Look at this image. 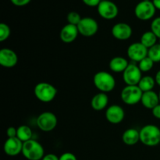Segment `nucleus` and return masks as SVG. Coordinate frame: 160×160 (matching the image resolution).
Instances as JSON below:
<instances>
[{
	"label": "nucleus",
	"instance_id": "19",
	"mask_svg": "<svg viewBox=\"0 0 160 160\" xmlns=\"http://www.w3.org/2000/svg\"><path fill=\"white\" fill-rule=\"evenodd\" d=\"M122 141L123 143L129 146L136 145L140 142V133L135 128H129L127 129L122 135Z\"/></svg>",
	"mask_w": 160,
	"mask_h": 160
},
{
	"label": "nucleus",
	"instance_id": "14",
	"mask_svg": "<svg viewBox=\"0 0 160 160\" xmlns=\"http://www.w3.org/2000/svg\"><path fill=\"white\" fill-rule=\"evenodd\" d=\"M23 142L18 138H8L4 143L3 149L9 156H17L22 153Z\"/></svg>",
	"mask_w": 160,
	"mask_h": 160
},
{
	"label": "nucleus",
	"instance_id": "3",
	"mask_svg": "<svg viewBox=\"0 0 160 160\" xmlns=\"http://www.w3.org/2000/svg\"><path fill=\"white\" fill-rule=\"evenodd\" d=\"M34 93L38 100L47 103L55 99L57 95V89L49 83L40 82L34 87Z\"/></svg>",
	"mask_w": 160,
	"mask_h": 160
},
{
	"label": "nucleus",
	"instance_id": "37",
	"mask_svg": "<svg viewBox=\"0 0 160 160\" xmlns=\"http://www.w3.org/2000/svg\"><path fill=\"white\" fill-rule=\"evenodd\" d=\"M159 102H160V91H159Z\"/></svg>",
	"mask_w": 160,
	"mask_h": 160
},
{
	"label": "nucleus",
	"instance_id": "5",
	"mask_svg": "<svg viewBox=\"0 0 160 160\" xmlns=\"http://www.w3.org/2000/svg\"><path fill=\"white\" fill-rule=\"evenodd\" d=\"M143 92L138 85H127L121 91L120 97L125 104L134 106L141 102Z\"/></svg>",
	"mask_w": 160,
	"mask_h": 160
},
{
	"label": "nucleus",
	"instance_id": "8",
	"mask_svg": "<svg viewBox=\"0 0 160 160\" xmlns=\"http://www.w3.org/2000/svg\"><path fill=\"white\" fill-rule=\"evenodd\" d=\"M97 10L102 18L108 20L115 19L119 13V9L117 5L109 0L101 1L97 7Z\"/></svg>",
	"mask_w": 160,
	"mask_h": 160
},
{
	"label": "nucleus",
	"instance_id": "6",
	"mask_svg": "<svg viewBox=\"0 0 160 160\" xmlns=\"http://www.w3.org/2000/svg\"><path fill=\"white\" fill-rule=\"evenodd\" d=\"M156 9L152 1L144 0L136 5L134 8V15L138 20L146 21L152 18L156 13Z\"/></svg>",
	"mask_w": 160,
	"mask_h": 160
},
{
	"label": "nucleus",
	"instance_id": "22",
	"mask_svg": "<svg viewBox=\"0 0 160 160\" xmlns=\"http://www.w3.org/2000/svg\"><path fill=\"white\" fill-rule=\"evenodd\" d=\"M156 84V81H155V78L147 75V76L142 77L138 86L140 88L142 92H149V91H152Z\"/></svg>",
	"mask_w": 160,
	"mask_h": 160
},
{
	"label": "nucleus",
	"instance_id": "12",
	"mask_svg": "<svg viewBox=\"0 0 160 160\" xmlns=\"http://www.w3.org/2000/svg\"><path fill=\"white\" fill-rule=\"evenodd\" d=\"M112 34L116 39L120 41L128 40L133 34L132 28L128 23L120 22L112 28Z\"/></svg>",
	"mask_w": 160,
	"mask_h": 160
},
{
	"label": "nucleus",
	"instance_id": "25",
	"mask_svg": "<svg viewBox=\"0 0 160 160\" xmlns=\"http://www.w3.org/2000/svg\"><path fill=\"white\" fill-rule=\"evenodd\" d=\"M155 62L150 59L148 56L145 57V59H143L142 60H141L138 62V67L140 68V70H142V72L144 73H146V72L150 71V70L152 69L153 66H154Z\"/></svg>",
	"mask_w": 160,
	"mask_h": 160
},
{
	"label": "nucleus",
	"instance_id": "10",
	"mask_svg": "<svg viewBox=\"0 0 160 160\" xmlns=\"http://www.w3.org/2000/svg\"><path fill=\"white\" fill-rule=\"evenodd\" d=\"M142 72L135 63H129L123 72V80L127 85H138L142 78Z\"/></svg>",
	"mask_w": 160,
	"mask_h": 160
},
{
	"label": "nucleus",
	"instance_id": "24",
	"mask_svg": "<svg viewBox=\"0 0 160 160\" xmlns=\"http://www.w3.org/2000/svg\"><path fill=\"white\" fill-rule=\"evenodd\" d=\"M148 56L154 62H160V44L157 43L148 48Z\"/></svg>",
	"mask_w": 160,
	"mask_h": 160
},
{
	"label": "nucleus",
	"instance_id": "17",
	"mask_svg": "<svg viewBox=\"0 0 160 160\" xmlns=\"http://www.w3.org/2000/svg\"><path fill=\"white\" fill-rule=\"evenodd\" d=\"M141 102L146 109H152L153 108L160 104L159 94L155 92L153 90L143 92Z\"/></svg>",
	"mask_w": 160,
	"mask_h": 160
},
{
	"label": "nucleus",
	"instance_id": "4",
	"mask_svg": "<svg viewBox=\"0 0 160 160\" xmlns=\"http://www.w3.org/2000/svg\"><path fill=\"white\" fill-rule=\"evenodd\" d=\"M22 154L28 160H42L45 156V150L41 143L31 139L23 142Z\"/></svg>",
	"mask_w": 160,
	"mask_h": 160
},
{
	"label": "nucleus",
	"instance_id": "35",
	"mask_svg": "<svg viewBox=\"0 0 160 160\" xmlns=\"http://www.w3.org/2000/svg\"><path fill=\"white\" fill-rule=\"evenodd\" d=\"M155 81H156V84H158L160 87V70L156 73V77H155Z\"/></svg>",
	"mask_w": 160,
	"mask_h": 160
},
{
	"label": "nucleus",
	"instance_id": "29",
	"mask_svg": "<svg viewBox=\"0 0 160 160\" xmlns=\"http://www.w3.org/2000/svg\"><path fill=\"white\" fill-rule=\"evenodd\" d=\"M59 160H78V159L73 153L65 152L59 156Z\"/></svg>",
	"mask_w": 160,
	"mask_h": 160
},
{
	"label": "nucleus",
	"instance_id": "11",
	"mask_svg": "<svg viewBox=\"0 0 160 160\" xmlns=\"http://www.w3.org/2000/svg\"><path fill=\"white\" fill-rule=\"evenodd\" d=\"M148 49L140 42H134L128 46L127 54L130 59L134 62H139L148 56Z\"/></svg>",
	"mask_w": 160,
	"mask_h": 160
},
{
	"label": "nucleus",
	"instance_id": "30",
	"mask_svg": "<svg viewBox=\"0 0 160 160\" xmlns=\"http://www.w3.org/2000/svg\"><path fill=\"white\" fill-rule=\"evenodd\" d=\"M31 0H10V2L14 6H19V7L27 6V5L31 2Z\"/></svg>",
	"mask_w": 160,
	"mask_h": 160
},
{
	"label": "nucleus",
	"instance_id": "15",
	"mask_svg": "<svg viewBox=\"0 0 160 160\" xmlns=\"http://www.w3.org/2000/svg\"><path fill=\"white\" fill-rule=\"evenodd\" d=\"M18 62V56L13 50L8 48H2L0 51V64L6 68H12Z\"/></svg>",
	"mask_w": 160,
	"mask_h": 160
},
{
	"label": "nucleus",
	"instance_id": "26",
	"mask_svg": "<svg viewBox=\"0 0 160 160\" xmlns=\"http://www.w3.org/2000/svg\"><path fill=\"white\" fill-rule=\"evenodd\" d=\"M11 34L10 28L5 23H0V42L7 40Z\"/></svg>",
	"mask_w": 160,
	"mask_h": 160
},
{
	"label": "nucleus",
	"instance_id": "32",
	"mask_svg": "<svg viewBox=\"0 0 160 160\" xmlns=\"http://www.w3.org/2000/svg\"><path fill=\"white\" fill-rule=\"evenodd\" d=\"M6 135L8 138H16L17 135V128L14 127H9L6 131Z\"/></svg>",
	"mask_w": 160,
	"mask_h": 160
},
{
	"label": "nucleus",
	"instance_id": "21",
	"mask_svg": "<svg viewBox=\"0 0 160 160\" xmlns=\"http://www.w3.org/2000/svg\"><path fill=\"white\" fill-rule=\"evenodd\" d=\"M157 40L158 38L156 37V34L152 31H148L142 34L140 39V42L148 49V48L154 46L156 44H157Z\"/></svg>",
	"mask_w": 160,
	"mask_h": 160
},
{
	"label": "nucleus",
	"instance_id": "20",
	"mask_svg": "<svg viewBox=\"0 0 160 160\" xmlns=\"http://www.w3.org/2000/svg\"><path fill=\"white\" fill-rule=\"evenodd\" d=\"M129 65L128 61L122 56H115L112 58L109 63V67L112 72L123 73Z\"/></svg>",
	"mask_w": 160,
	"mask_h": 160
},
{
	"label": "nucleus",
	"instance_id": "18",
	"mask_svg": "<svg viewBox=\"0 0 160 160\" xmlns=\"http://www.w3.org/2000/svg\"><path fill=\"white\" fill-rule=\"evenodd\" d=\"M109 103V97L106 93L100 92L92 97L91 100V106L95 111H101L106 109Z\"/></svg>",
	"mask_w": 160,
	"mask_h": 160
},
{
	"label": "nucleus",
	"instance_id": "2",
	"mask_svg": "<svg viewBox=\"0 0 160 160\" xmlns=\"http://www.w3.org/2000/svg\"><path fill=\"white\" fill-rule=\"evenodd\" d=\"M93 83L95 88L103 93L112 92L116 87L114 77L106 71L97 72L94 75Z\"/></svg>",
	"mask_w": 160,
	"mask_h": 160
},
{
	"label": "nucleus",
	"instance_id": "16",
	"mask_svg": "<svg viewBox=\"0 0 160 160\" xmlns=\"http://www.w3.org/2000/svg\"><path fill=\"white\" fill-rule=\"evenodd\" d=\"M78 34H79V31H78V27L67 23L61 29L59 38L62 42L69 44L74 42L78 38Z\"/></svg>",
	"mask_w": 160,
	"mask_h": 160
},
{
	"label": "nucleus",
	"instance_id": "1",
	"mask_svg": "<svg viewBox=\"0 0 160 160\" xmlns=\"http://www.w3.org/2000/svg\"><path fill=\"white\" fill-rule=\"evenodd\" d=\"M140 142L148 147L160 144V129L154 124H147L139 131Z\"/></svg>",
	"mask_w": 160,
	"mask_h": 160
},
{
	"label": "nucleus",
	"instance_id": "34",
	"mask_svg": "<svg viewBox=\"0 0 160 160\" xmlns=\"http://www.w3.org/2000/svg\"><path fill=\"white\" fill-rule=\"evenodd\" d=\"M42 160H59V157H58L56 155L52 154V153H49V154L45 155Z\"/></svg>",
	"mask_w": 160,
	"mask_h": 160
},
{
	"label": "nucleus",
	"instance_id": "9",
	"mask_svg": "<svg viewBox=\"0 0 160 160\" xmlns=\"http://www.w3.org/2000/svg\"><path fill=\"white\" fill-rule=\"evenodd\" d=\"M79 34L84 37H92L98 31V22L92 17H83L78 26Z\"/></svg>",
	"mask_w": 160,
	"mask_h": 160
},
{
	"label": "nucleus",
	"instance_id": "23",
	"mask_svg": "<svg viewBox=\"0 0 160 160\" xmlns=\"http://www.w3.org/2000/svg\"><path fill=\"white\" fill-rule=\"evenodd\" d=\"M32 134V131L30 127L27 126V125H21L17 128V138H18L21 142H26L28 141L31 140Z\"/></svg>",
	"mask_w": 160,
	"mask_h": 160
},
{
	"label": "nucleus",
	"instance_id": "13",
	"mask_svg": "<svg viewBox=\"0 0 160 160\" xmlns=\"http://www.w3.org/2000/svg\"><path fill=\"white\" fill-rule=\"evenodd\" d=\"M125 117V112L119 105H112L106 109V118L112 124L121 123Z\"/></svg>",
	"mask_w": 160,
	"mask_h": 160
},
{
	"label": "nucleus",
	"instance_id": "27",
	"mask_svg": "<svg viewBox=\"0 0 160 160\" xmlns=\"http://www.w3.org/2000/svg\"><path fill=\"white\" fill-rule=\"evenodd\" d=\"M82 17H81L79 13L78 12H75V11H72L70 12L67 14V20L68 23L72 25H75V26H78V23L81 22Z\"/></svg>",
	"mask_w": 160,
	"mask_h": 160
},
{
	"label": "nucleus",
	"instance_id": "31",
	"mask_svg": "<svg viewBox=\"0 0 160 160\" xmlns=\"http://www.w3.org/2000/svg\"><path fill=\"white\" fill-rule=\"evenodd\" d=\"M101 1L102 0H82L83 2L89 7H95V6L98 7Z\"/></svg>",
	"mask_w": 160,
	"mask_h": 160
},
{
	"label": "nucleus",
	"instance_id": "33",
	"mask_svg": "<svg viewBox=\"0 0 160 160\" xmlns=\"http://www.w3.org/2000/svg\"><path fill=\"white\" fill-rule=\"evenodd\" d=\"M152 115L155 118L160 120V104L156 106L155 108H153L152 109Z\"/></svg>",
	"mask_w": 160,
	"mask_h": 160
},
{
	"label": "nucleus",
	"instance_id": "28",
	"mask_svg": "<svg viewBox=\"0 0 160 160\" xmlns=\"http://www.w3.org/2000/svg\"><path fill=\"white\" fill-rule=\"evenodd\" d=\"M151 31L156 34L158 39H160V17H156L152 21Z\"/></svg>",
	"mask_w": 160,
	"mask_h": 160
},
{
	"label": "nucleus",
	"instance_id": "36",
	"mask_svg": "<svg viewBox=\"0 0 160 160\" xmlns=\"http://www.w3.org/2000/svg\"><path fill=\"white\" fill-rule=\"evenodd\" d=\"M152 2L156 9L160 10V0H152Z\"/></svg>",
	"mask_w": 160,
	"mask_h": 160
},
{
	"label": "nucleus",
	"instance_id": "7",
	"mask_svg": "<svg viewBox=\"0 0 160 160\" xmlns=\"http://www.w3.org/2000/svg\"><path fill=\"white\" fill-rule=\"evenodd\" d=\"M37 125L39 129L43 132H50L56 128L58 120L53 112L46 111L43 112L38 117Z\"/></svg>",
	"mask_w": 160,
	"mask_h": 160
}]
</instances>
